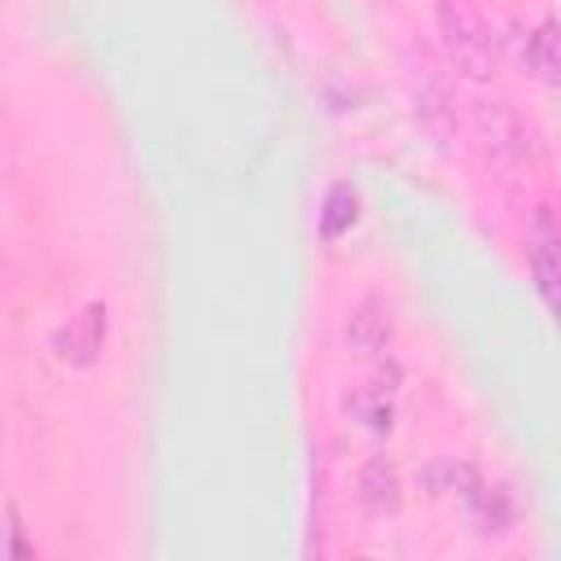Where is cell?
Returning a JSON list of instances; mask_svg holds the SVG:
<instances>
[{"mask_svg": "<svg viewBox=\"0 0 561 561\" xmlns=\"http://www.w3.org/2000/svg\"><path fill=\"white\" fill-rule=\"evenodd\" d=\"M342 337H346V351H351L355 359H377V355L390 346V311H386L377 298H364V302L346 316Z\"/></svg>", "mask_w": 561, "mask_h": 561, "instance_id": "277c9868", "label": "cell"}, {"mask_svg": "<svg viewBox=\"0 0 561 561\" xmlns=\"http://www.w3.org/2000/svg\"><path fill=\"white\" fill-rule=\"evenodd\" d=\"M478 123H482L486 149H491L500 162H513V158H522V153H526V123H522V118H517V114H513L504 101L482 105Z\"/></svg>", "mask_w": 561, "mask_h": 561, "instance_id": "5b68a950", "label": "cell"}, {"mask_svg": "<svg viewBox=\"0 0 561 561\" xmlns=\"http://www.w3.org/2000/svg\"><path fill=\"white\" fill-rule=\"evenodd\" d=\"M105 333H110V311L101 302H88L83 311H75L66 324H57L53 333V355L70 368H88L96 364L101 346H105Z\"/></svg>", "mask_w": 561, "mask_h": 561, "instance_id": "7a4b0ae2", "label": "cell"}, {"mask_svg": "<svg viewBox=\"0 0 561 561\" xmlns=\"http://www.w3.org/2000/svg\"><path fill=\"white\" fill-rule=\"evenodd\" d=\"M355 219H359V193H355V184L337 180L324 193V206H320V237L324 241H337L342 232L355 228Z\"/></svg>", "mask_w": 561, "mask_h": 561, "instance_id": "ba28073f", "label": "cell"}, {"mask_svg": "<svg viewBox=\"0 0 561 561\" xmlns=\"http://www.w3.org/2000/svg\"><path fill=\"white\" fill-rule=\"evenodd\" d=\"M399 469L386 460V456H373L364 469H359V504L373 513V517H386L399 508Z\"/></svg>", "mask_w": 561, "mask_h": 561, "instance_id": "8992f818", "label": "cell"}, {"mask_svg": "<svg viewBox=\"0 0 561 561\" xmlns=\"http://www.w3.org/2000/svg\"><path fill=\"white\" fill-rule=\"evenodd\" d=\"M351 412H355L368 430H390V416H394L386 386H368V390H359V394L351 399Z\"/></svg>", "mask_w": 561, "mask_h": 561, "instance_id": "9c48e42d", "label": "cell"}, {"mask_svg": "<svg viewBox=\"0 0 561 561\" xmlns=\"http://www.w3.org/2000/svg\"><path fill=\"white\" fill-rule=\"evenodd\" d=\"M438 35L451 66L469 79H486L495 66V39L469 0H438Z\"/></svg>", "mask_w": 561, "mask_h": 561, "instance_id": "6da1fadb", "label": "cell"}, {"mask_svg": "<svg viewBox=\"0 0 561 561\" xmlns=\"http://www.w3.org/2000/svg\"><path fill=\"white\" fill-rule=\"evenodd\" d=\"M4 513H9V552H13V557H26L31 548H26V539H22V513H18V504H9Z\"/></svg>", "mask_w": 561, "mask_h": 561, "instance_id": "30bf717a", "label": "cell"}, {"mask_svg": "<svg viewBox=\"0 0 561 561\" xmlns=\"http://www.w3.org/2000/svg\"><path fill=\"white\" fill-rule=\"evenodd\" d=\"M522 61L530 66L535 79H543L548 88H561V22L557 18H548V22H539L530 31Z\"/></svg>", "mask_w": 561, "mask_h": 561, "instance_id": "52a82bcc", "label": "cell"}, {"mask_svg": "<svg viewBox=\"0 0 561 561\" xmlns=\"http://www.w3.org/2000/svg\"><path fill=\"white\" fill-rule=\"evenodd\" d=\"M530 272H535V285L543 294V302L552 307L557 324H561V219L539 206L535 215V250H530Z\"/></svg>", "mask_w": 561, "mask_h": 561, "instance_id": "3957f363", "label": "cell"}]
</instances>
